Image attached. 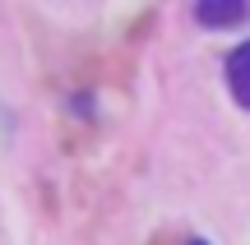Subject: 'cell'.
<instances>
[{
	"label": "cell",
	"instance_id": "1",
	"mask_svg": "<svg viewBox=\"0 0 250 245\" xmlns=\"http://www.w3.org/2000/svg\"><path fill=\"white\" fill-rule=\"evenodd\" d=\"M195 19L204 28H236V23L250 19V5H246V0H199Z\"/></svg>",
	"mask_w": 250,
	"mask_h": 245
},
{
	"label": "cell",
	"instance_id": "2",
	"mask_svg": "<svg viewBox=\"0 0 250 245\" xmlns=\"http://www.w3.org/2000/svg\"><path fill=\"white\" fill-rule=\"evenodd\" d=\"M223 70H227V88H232V97L250 111V42H241L232 56H227Z\"/></svg>",
	"mask_w": 250,
	"mask_h": 245
},
{
	"label": "cell",
	"instance_id": "3",
	"mask_svg": "<svg viewBox=\"0 0 250 245\" xmlns=\"http://www.w3.org/2000/svg\"><path fill=\"white\" fill-rule=\"evenodd\" d=\"M186 245H208V241H186Z\"/></svg>",
	"mask_w": 250,
	"mask_h": 245
}]
</instances>
